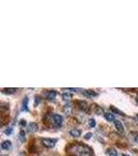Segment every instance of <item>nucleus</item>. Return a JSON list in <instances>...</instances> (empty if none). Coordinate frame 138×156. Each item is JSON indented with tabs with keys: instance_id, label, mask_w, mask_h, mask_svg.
I'll return each mask as SVG.
<instances>
[{
	"instance_id": "f03ea898",
	"label": "nucleus",
	"mask_w": 138,
	"mask_h": 156,
	"mask_svg": "<svg viewBox=\"0 0 138 156\" xmlns=\"http://www.w3.org/2000/svg\"><path fill=\"white\" fill-rule=\"evenodd\" d=\"M42 143L47 148H53L56 145V143H57V140H55V138H43Z\"/></svg>"
},
{
	"instance_id": "6ab92c4d",
	"label": "nucleus",
	"mask_w": 138,
	"mask_h": 156,
	"mask_svg": "<svg viewBox=\"0 0 138 156\" xmlns=\"http://www.w3.org/2000/svg\"><path fill=\"white\" fill-rule=\"evenodd\" d=\"M110 109H111V110H113L114 113H118V115H120V116H124V113H123L120 110H118V108H115V107L111 106V107H110Z\"/></svg>"
},
{
	"instance_id": "f257e3e1",
	"label": "nucleus",
	"mask_w": 138,
	"mask_h": 156,
	"mask_svg": "<svg viewBox=\"0 0 138 156\" xmlns=\"http://www.w3.org/2000/svg\"><path fill=\"white\" fill-rule=\"evenodd\" d=\"M68 152L76 156H93V151L86 145H73L68 149Z\"/></svg>"
},
{
	"instance_id": "4468645a",
	"label": "nucleus",
	"mask_w": 138,
	"mask_h": 156,
	"mask_svg": "<svg viewBox=\"0 0 138 156\" xmlns=\"http://www.w3.org/2000/svg\"><path fill=\"white\" fill-rule=\"evenodd\" d=\"M107 155L108 156H118V152H116L115 149H108Z\"/></svg>"
},
{
	"instance_id": "2eb2a0df",
	"label": "nucleus",
	"mask_w": 138,
	"mask_h": 156,
	"mask_svg": "<svg viewBox=\"0 0 138 156\" xmlns=\"http://www.w3.org/2000/svg\"><path fill=\"white\" fill-rule=\"evenodd\" d=\"M25 131H23V130H21L20 131V133H19V138H20V141L22 143H24L25 142V140H26V138H25Z\"/></svg>"
},
{
	"instance_id": "aec40b11",
	"label": "nucleus",
	"mask_w": 138,
	"mask_h": 156,
	"mask_svg": "<svg viewBox=\"0 0 138 156\" xmlns=\"http://www.w3.org/2000/svg\"><path fill=\"white\" fill-rule=\"evenodd\" d=\"M91 136H93V134H91V132H88V133H86L84 135V138L85 140H89V138H91Z\"/></svg>"
},
{
	"instance_id": "39448f33",
	"label": "nucleus",
	"mask_w": 138,
	"mask_h": 156,
	"mask_svg": "<svg viewBox=\"0 0 138 156\" xmlns=\"http://www.w3.org/2000/svg\"><path fill=\"white\" fill-rule=\"evenodd\" d=\"M12 148V142L10 141H4L1 143V149L2 150H9Z\"/></svg>"
},
{
	"instance_id": "4be33fe9",
	"label": "nucleus",
	"mask_w": 138,
	"mask_h": 156,
	"mask_svg": "<svg viewBox=\"0 0 138 156\" xmlns=\"http://www.w3.org/2000/svg\"><path fill=\"white\" fill-rule=\"evenodd\" d=\"M12 128H7V130H5V134H10L12 133Z\"/></svg>"
},
{
	"instance_id": "423d86ee",
	"label": "nucleus",
	"mask_w": 138,
	"mask_h": 156,
	"mask_svg": "<svg viewBox=\"0 0 138 156\" xmlns=\"http://www.w3.org/2000/svg\"><path fill=\"white\" fill-rule=\"evenodd\" d=\"M78 106L80 107L81 110L83 111H87L88 110V103L85 102V101H78Z\"/></svg>"
},
{
	"instance_id": "dca6fc26",
	"label": "nucleus",
	"mask_w": 138,
	"mask_h": 156,
	"mask_svg": "<svg viewBox=\"0 0 138 156\" xmlns=\"http://www.w3.org/2000/svg\"><path fill=\"white\" fill-rule=\"evenodd\" d=\"M27 103H28V98H25L24 100H23V106H22L23 110H28V107H27Z\"/></svg>"
},
{
	"instance_id": "5701e85b",
	"label": "nucleus",
	"mask_w": 138,
	"mask_h": 156,
	"mask_svg": "<svg viewBox=\"0 0 138 156\" xmlns=\"http://www.w3.org/2000/svg\"><path fill=\"white\" fill-rule=\"evenodd\" d=\"M39 96H35V104H39Z\"/></svg>"
},
{
	"instance_id": "a878e982",
	"label": "nucleus",
	"mask_w": 138,
	"mask_h": 156,
	"mask_svg": "<svg viewBox=\"0 0 138 156\" xmlns=\"http://www.w3.org/2000/svg\"><path fill=\"white\" fill-rule=\"evenodd\" d=\"M136 118H137V119H138V115H136Z\"/></svg>"
},
{
	"instance_id": "f3484780",
	"label": "nucleus",
	"mask_w": 138,
	"mask_h": 156,
	"mask_svg": "<svg viewBox=\"0 0 138 156\" xmlns=\"http://www.w3.org/2000/svg\"><path fill=\"white\" fill-rule=\"evenodd\" d=\"M64 109V111H66V113H70L71 110H72V106H71V104H66Z\"/></svg>"
},
{
	"instance_id": "1a4fd4ad",
	"label": "nucleus",
	"mask_w": 138,
	"mask_h": 156,
	"mask_svg": "<svg viewBox=\"0 0 138 156\" xmlns=\"http://www.w3.org/2000/svg\"><path fill=\"white\" fill-rule=\"evenodd\" d=\"M28 129H29V131L30 132H35V131H37V129H39V126H37V123H30L28 125Z\"/></svg>"
},
{
	"instance_id": "b1692460",
	"label": "nucleus",
	"mask_w": 138,
	"mask_h": 156,
	"mask_svg": "<svg viewBox=\"0 0 138 156\" xmlns=\"http://www.w3.org/2000/svg\"><path fill=\"white\" fill-rule=\"evenodd\" d=\"M135 142H136V143H138V134H137L136 136H135Z\"/></svg>"
},
{
	"instance_id": "f8f14e48",
	"label": "nucleus",
	"mask_w": 138,
	"mask_h": 156,
	"mask_svg": "<svg viewBox=\"0 0 138 156\" xmlns=\"http://www.w3.org/2000/svg\"><path fill=\"white\" fill-rule=\"evenodd\" d=\"M16 91H17V88H4V90H2V93L6 95H9V94L16 93Z\"/></svg>"
},
{
	"instance_id": "9d476101",
	"label": "nucleus",
	"mask_w": 138,
	"mask_h": 156,
	"mask_svg": "<svg viewBox=\"0 0 138 156\" xmlns=\"http://www.w3.org/2000/svg\"><path fill=\"white\" fill-rule=\"evenodd\" d=\"M70 134L73 136V138H79V136L81 135V131L79 129H71Z\"/></svg>"
},
{
	"instance_id": "393cba45",
	"label": "nucleus",
	"mask_w": 138,
	"mask_h": 156,
	"mask_svg": "<svg viewBox=\"0 0 138 156\" xmlns=\"http://www.w3.org/2000/svg\"><path fill=\"white\" fill-rule=\"evenodd\" d=\"M123 156H128V155H126V154H124V155H123Z\"/></svg>"
},
{
	"instance_id": "7ed1b4c3",
	"label": "nucleus",
	"mask_w": 138,
	"mask_h": 156,
	"mask_svg": "<svg viewBox=\"0 0 138 156\" xmlns=\"http://www.w3.org/2000/svg\"><path fill=\"white\" fill-rule=\"evenodd\" d=\"M62 122H64V118L61 116L58 115V113L53 115V123L55 125V127H60L62 125Z\"/></svg>"
},
{
	"instance_id": "a211bd4d",
	"label": "nucleus",
	"mask_w": 138,
	"mask_h": 156,
	"mask_svg": "<svg viewBox=\"0 0 138 156\" xmlns=\"http://www.w3.org/2000/svg\"><path fill=\"white\" fill-rule=\"evenodd\" d=\"M88 125H89V127L93 128L96 126V120L95 119H89L88 120Z\"/></svg>"
},
{
	"instance_id": "6e6552de",
	"label": "nucleus",
	"mask_w": 138,
	"mask_h": 156,
	"mask_svg": "<svg viewBox=\"0 0 138 156\" xmlns=\"http://www.w3.org/2000/svg\"><path fill=\"white\" fill-rule=\"evenodd\" d=\"M114 125H115V128L118 132H124V126H123V124L120 123V121L115 120V121H114Z\"/></svg>"
},
{
	"instance_id": "ddd939ff",
	"label": "nucleus",
	"mask_w": 138,
	"mask_h": 156,
	"mask_svg": "<svg viewBox=\"0 0 138 156\" xmlns=\"http://www.w3.org/2000/svg\"><path fill=\"white\" fill-rule=\"evenodd\" d=\"M62 99L64 101H70L72 99V94H70V93H64L62 94Z\"/></svg>"
},
{
	"instance_id": "bb28decb",
	"label": "nucleus",
	"mask_w": 138,
	"mask_h": 156,
	"mask_svg": "<svg viewBox=\"0 0 138 156\" xmlns=\"http://www.w3.org/2000/svg\"><path fill=\"white\" fill-rule=\"evenodd\" d=\"M137 101H138V97H137Z\"/></svg>"
},
{
	"instance_id": "9b49d317",
	"label": "nucleus",
	"mask_w": 138,
	"mask_h": 156,
	"mask_svg": "<svg viewBox=\"0 0 138 156\" xmlns=\"http://www.w3.org/2000/svg\"><path fill=\"white\" fill-rule=\"evenodd\" d=\"M104 117H105V119L107 120L108 122H114V121H115V120H114L113 115H112V113H106L105 115H104Z\"/></svg>"
},
{
	"instance_id": "412c9836",
	"label": "nucleus",
	"mask_w": 138,
	"mask_h": 156,
	"mask_svg": "<svg viewBox=\"0 0 138 156\" xmlns=\"http://www.w3.org/2000/svg\"><path fill=\"white\" fill-rule=\"evenodd\" d=\"M25 125H26V122H25L24 120H21V121H20V126H22V127H24Z\"/></svg>"
},
{
	"instance_id": "0eeeda50",
	"label": "nucleus",
	"mask_w": 138,
	"mask_h": 156,
	"mask_svg": "<svg viewBox=\"0 0 138 156\" xmlns=\"http://www.w3.org/2000/svg\"><path fill=\"white\" fill-rule=\"evenodd\" d=\"M81 93L84 94L85 96H87V97H97L98 96L97 93L93 92V91H91V90H83V91H81Z\"/></svg>"
},
{
	"instance_id": "20e7f679",
	"label": "nucleus",
	"mask_w": 138,
	"mask_h": 156,
	"mask_svg": "<svg viewBox=\"0 0 138 156\" xmlns=\"http://www.w3.org/2000/svg\"><path fill=\"white\" fill-rule=\"evenodd\" d=\"M56 96H57L56 91H47V92H45V98L48 99V100H53V99H55Z\"/></svg>"
}]
</instances>
